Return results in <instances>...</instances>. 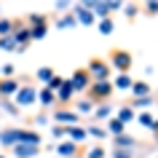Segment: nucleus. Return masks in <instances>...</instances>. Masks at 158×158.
Returning <instances> with one entry per match:
<instances>
[{
	"label": "nucleus",
	"instance_id": "1",
	"mask_svg": "<svg viewBox=\"0 0 158 158\" xmlns=\"http://www.w3.org/2000/svg\"><path fill=\"white\" fill-rule=\"evenodd\" d=\"M0 145L3 148H14V145H40V134L35 129H22V126H11L0 131Z\"/></svg>",
	"mask_w": 158,
	"mask_h": 158
},
{
	"label": "nucleus",
	"instance_id": "2",
	"mask_svg": "<svg viewBox=\"0 0 158 158\" xmlns=\"http://www.w3.org/2000/svg\"><path fill=\"white\" fill-rule=\"evenodd\" d=\"M107 64L113 67L118 75H129V70H131V64H134V56H131V51H126V48H110Z\"/></svg>",
	"mask_w": 158,
	"mask_h": 158
},
{
	"label": "nucleus",
	"instance_id": "3",
	"mask_svg": "<svg viewBox=\"0 0 158 158\" xmlns=\"http://www.w3.org/2000/svg\"><path fill=\"white\" fill-rule=\"evenodd\" d=\"M113 83L110 81H94L91 86H89V91H86V99H91L94 105H105V102H110V97H113Z\"/></svg>",
	"mask_w": 158,
	"mask_h": 158
},
{
	"label": "nucleus",
	"instance_id": "4",
	"mask_svg": "<svg viewBox=\"0 0 158 158\" xmlns=\"http://www.w3.org/2000/svg\"><path fill=\"white\" fill-rule=\"evenodd\" d=\"M27 30H30V40H43L48 35V16L46 14H30Z\"/></svg>",
	"mask_w": 158,
	"mask_h": 158
},
{
	"label": "nucleus",
	"instance_id": "5",
	"mask_svg": "<svg viewBox=\"0 0 158 158\" xmlns=\"http://www.w3.org/2000/svg\"><path fill=\"white\" fill-rule=\"evenodd\" d=\"M86 73L91 75V83H94V81H110V78H113V67L107 64V59L94 56L91 62L86 64Z\"/></svg>",
	"mask_w": 158,
	"mask_h": 158
},
{
	"label": "nucleus",
	"instance_id": "6",
	"mask_svg": "<svg viewBox=\"0 0 158 158\" xmlns=\"http://www.w3.org/2000/svg\"><path fill=\"white\" fill-rule=\"evenodd\" d=\"M35 102H38V89H35V83H22L19 91L14 94V105L16 107H32Z\"/></svg>",
	"mask_w": 158,
	"mask_h": 158
},
{
	"label": "nucleus",
	"instance_id": "7",
	"mask_svg": "<svg viewBox=\"0 0 158 158\" xmlns=\"http://www.w3.org/2000/svg\"><path fill=\"white\" fill-rule=\"evenodd\" d=\"M67 81H70V86H73V91L78 94V91H89V86H91V75L86 73V67H78V70H75L73 75H70V78H67Z\"/></svg>",
	"mask_w": 158,
	"mask_h": 158
},
{
	"label": "nucleus",
	"instance_id": "8",
	"mask_svg": "<svg viewBox=\"0 0 158 158\" xmlns=\"http://www.w3.org/2000/svg\"><path fill=\"white\" fill-rule=\"evenodd\" d=\"M73 8H75V11H73V16H75V22H78L81 27H94V22H97V19H94V14L86 8L83 3H75Z\"/></svg>",
	"mask_w": 158,
	"mask_h": 158
},
{
	"label": "nucleus",
	"instance_id": "9",
	"mask_svg": "<svg viewBox=\"0 0 158 158\" xmlns=\"http://www.w3.org/2000/svg\"><path fill=\"white\" fill-rule=\"evenodd\" d=\"M14 40H16V46H19V51H24L27 46H30V30H27V24H22V22H14Z\"/></svg>",
	"mask_w": 158,
	"mask_h": 158
},
{
	"label": "nucleus",
	"instance_id": "10",
	"mask_svg": "<svg viewBox=\"0 0 158 158\" xmlns=\"http://www.w3.org/2000/svg\"><path fill=\"white\" fill-rule=\"evenodd\" d=\"M54 121H56V126H78L81 115L73 113V110H56L54 113Z\"/></svg>",
	"mask_w": 158,
	"mask_h": 158
},
{
	"label": "nucleus",
	"instance_id": "11",
	"mask_svg": "<svg viewBox=\"0 0 158 158\" xmlns=\"http://www.w3.org/2000/svg\"><path fill=\"white\" fill-rule=\"evenodd\" d=\"M56 156L59 158H78L81 156V148L73 145L70 139H62V142H56Z\"/></svg>",
	"mask_w": 158,
	"mask_h": 158
},
{
	"label": "nucleus",
	"instance_id": "12",
	"mask_svg": "<svg viewBox=\"0 0 158 158\" xmlns=\"http://www.w3.org/2000/svg\"><path fill=\"white\" fill-rule=\"evenodd\" d=\"M11 153H14V158H38L40 145H14Z\"/></svg>",
	"mask_w": 158,
	"mask_h": 158
},
{
	"label": "nucleus",
	"instance_id": "13",
	"mask_svg": "<svg viewBox=\"0 0 158 158\" xmlns=\"http://www.w3.org/2000/svg\"><path fill=\"white\" fill-rule=\"evenodd\" d=\"M73 97H75V91H73V86H70V81L64 78L62 89L56 91V105H59V107H62V105H70V102H73Z\"/></svg>",
	"mask_w": 158,
	"mask_h": 158
},
{
	"label": "nucleus",
	"instance_id": "14",
	"mask_svg": "<svg viewBox=\"0 0 158 158\" xmlns=\"http://www.w3.org/2000/svg\"><path fill=\"white\" fill-rule=\"evenodd\" d=\"M38 102H40L43 107H54L56 105V94L51 91V89H46V86H40L38 89Z\"/></svg>",
	"mask_w": 158,
	"mask_h": 158
},
{
	"label": "nucleus",
	"instance_id": "15",
	"mask_svg": "<svg viewBox=\"0 0 158 158\" xmlns=\"http://www.w3.org/2000/svg\"><path fill=\"white\" fill-rule=\"evenodd\" d=\"M86 137H89V134H86L83 126H67V139L73 142V145H81Z\"/></svg>",
	"mask_w": 158,
	"mask_h": 158
},
{
	"label": "nucleus",
	"instance_id": "16",
	"mask_svg": "<svg viewBox=\"0 0 158 158\" xmlns=\"http://www.w3.org/2000/svg\"><path fill=\"white\" fill-rule=\"evenodd\" d=\"M113 142H115V150H131V148H137V139H134L131 134H121V137H113Z\"/></svg>",
	"mask_w": 158,
	"mask_h": 158
},
{
	"label": "nucleus",
	"instance_id": "17",
	"mask_svg": "<svg viewBox=\"0 0 158 158\" xmlns=\"http://www.w3.org/2000/svg\"><path fill=\"white\" fill-rule=\"evenodd\" d=\"M153 102H156V97H142V99H134V97H131L126 105H129L131 110H142V113H148V107L153 105Z\"/></svg>",
	"mask_w": 158,
	"mask_h": 158
},
{
	"label": "nucleus",
	"instance_id": "18",
	"mask_svg": "<svg viewBox=\"0 0 158 158\" xmlns=\"http://www.w3.org/2000/svg\"><path fill=\"white\" fill-rule=\"evenodd\" d=\"M110 83H113V89H121V91H131L134 81H131V75H115Z\"/></svg>",
	"mask_w": 158,
	"mask_h": 158
},
{
	"label": "nucleus",
	"instance_id": "19",
	"mask_svg": "<svg viewBox=\"0 0 158 158\" xmlns=\"http://www.w3.org/2000/svg\"><path fill=\"white\" fill-rule=\"evenodd\" d=\"M131 94H134V99L150 97V83H145V81H134V86H131Z\"/></svg>",
	"mask_w": 158,
	"mask_h": 158
},
{
	"label": "nucleus",
	"instance_id": "20",
	"mask_svg": "<svg viewBox=\"0 0 158 158\" xmlns=\"http://www.w3.org/2000/svg\"><path fill=\"white\" fill-rule=\"evenodd\" d=\"M123 129H126V126L121 123L118 118H107V134H110V137H121V134H126Z\"/></svg>",
	"mask_w": 158,
	"mask_h": 158
},
{
	"label": "nucleus",
	"instance_id": "21",
	"mask_svg": "<svg viewBox=\"0 0 158 158\" xmlns=\"http://www.w3.org/2000/svg\"><path fill=\"white\" fill-rule=\"evenodd\" d=\"M110 115H113V105H110V102L94 107V118H97V121H105V118H110Z\"/></svg>",
	"mask_w": 158,
	"mask_h": 158
},
{
	"label": "nucleus",
	"instance_id": "22",
	"mask_svg": "<svg viewBox=\"0 0 158 158\" xmlns=\"http://www.w3.org/2000/svg\"><path fill=\"white\" fill-rule=\"evenodd\" d=\"M78 22H75V16H73V11H67V14H62V16L56 19V27L59 30H70V27H75Z\"/></svg>",
	"mask_w": 158,
	"mask_h": 158
},
{
	"label": "nucleus",
	"instance_id": "23",
	"mask_svg": "<svg viewBox=\"0 0 158 158\" xmlns=\"http://www.w3.org/2000/svg\"><path fill=\"white\" fill-rule=\"evenodd\" d=\"M35 75H38V81H40L43 86H48L51 78H54L56 73H54V67H38V73H35Z\"/></svg>",
	"mask_w": 158,
	"mask_h": 158
},
{
	"label": "nucleus",
	"instance_id": "24",
	"mask_svg": "<svg viewBox=\"0 0 158 158\" xmlns=\"http://www.w3.org/2000/svg\"><path fill=\"white\" fill-rule=\"evenodd\" d=\"M115 118H118V121H121V123L126 126V123H129V121H134V118H137V113H134V110L129 107V105H123V107L118 110V115H115Z\"/></svg>",
	"mask_w": 158,
	"mask_h": 158
},
{
	"label": "nucleus",
	"instance_id": "25",
	"mask_svg": "<svg viewBox=\"0 0 158 158\" xmlns=\"http://www.w3.org/2000/svg\"><path fill=\"white\" fill-rule=\"evenodd\" d=\"M134 121H139V126H145V129H150V131H153L156 115H153V113H137V118H134Z\"/></svg>",
	"mask_w": 158,
	"mask_h": 158
},
{
	"label": "nucleus",
	"instance_id": "26",
	"mask_svg": "<svg viewBox=\"0 0 158 158\" xmlns=\"http://www.w3.org/2000/svg\"><path fill=\"white\" fill-rule=\"evenodd\" d=\"M97 30H99L102 35H113V30H115V22H113V19H99Z\"/></svg>",
	"mask_w": 158,
	"mask_h": 158
},
{
	"label": "nucleus",
	"instance_id": "27",
	"mask_svg": "<svg viewBox=\"0 0 158 158\" xmlns=\"http://www.w3.org/2000/svg\"><path fill=\"white\" fill-rule=\"evenodd\" d=\"M0 48H3V51H19L16 40H14V35H6V38H0Z\"/></svg>",
	"mask_w": 158,
	"mask_h": 158
},
{
	"label": "nucleus",
	"instance_id": "28",
	"mask_svg": "<svg viewBox=\"0 0 158 158\" xmlns=\"http://www.w3.org/2000/svg\"><path fill=\"white\" fill-rule=\"evenodd\" d=\"M0 110L8 113V115H19V107L14 105V99H0Z\"/></svg>",
	"mask_w": 158,
	"mask_h": 158
},
{
	"label": "nucleus",
	"instance_id": "29",
	"mask_svg": "<svg viewBox=\"0 0 158 158\" xmlns=\"http://www.w3.org/2000/svg\"><path fill=\"white\" fill-rule=\"evenodd\" d=\"M75 110H78V113H94V102L83 97V99H78V102H75Z\"/></svg>",
	"mask_w": 158,
	"mask_h": 158
},
{
	"label": "nucleus",
	"instance_id": "30",
	"mask_svg": "<svg viewBox=\"0 0 158 158\" xmlns=\"http://www.w3.org/2000/svg\"><path fill=\"white\" fill-rule=\"evenodd\" d=\"M142 14H145V16H158V0H148V3L142 6Z\"/></svg>",
	"mask_w": 158,
	"mask_h": 158
},
{
	"label": "nucleus",
	"instance_id": "31",
	"mask_svg": "<svg viewBox=\"0 0 158 158\" xmlns=\"http://www.w3.org/2000/svg\"><path fill=\"white\" fill-rule=\"evenodd\" d=\"M123 11H126V19H137V14L142 11V6H137V3H123Z\"/></svg>",
	"mask_w": 158,
	"mask_h": 158
},
{
	"label": "nucleus",
	"instance_id": "32",
	"mask_svg": "<svg viewBox=\"0 0 158 158\" xmlns=\"http://www.w3.org/2000/svg\"><path fill=\"white\" fill-rule=\"evenodd\" d=\"M14 32V19H0V38Z\"/></svg>",
	"mask_w": 158,
	"mask_h": 158
},
{
	"label": "nucleus",
	"instance_id": "33",
	"mask_svg": "<svg viewBox=\"0 0 158 158\" xmlns=\"http://www.w3.org/2000/svg\"><path fill=\"white\" fill-rule=\"evenodd\" d=\"M86 134H89V137H97V139H105V137H107V129H102V126H89Z\"/></svg>",
	"mask_w": 158,
	"mask_h": 158
},
{
	"label": "nucleus",
	"instance_id": "34",
	"mask_svg": "<svg viewBox=\"0 0 158 158\" xmlns=\"http://www.w3.org/2000/svg\"><path fill=\"white\" fill-rule=\"evenodd\" d=\"M86 158H105V145H94V148L86 153Z\"/></svg>",
	"mask_w": 158,
	"mask_h": 158
},
{
	"label": "nucleus",
	"instance_id": "35",
	"mask_svg": "<svg viewBox=\"0 0 158 158\" xmlns=\"http://www.w3.org/2000/svg\"><path fill=\"white\" fill-rule=\"evenodd\" d=\"M62 83H64V78H62V75H54V78H51V83L46 86V89H51V91L56 94L59 89H62Z\"/></svg>",
	"mask_w": 158,
	"mask_h": 158
},
{
	"label": "nucleus",
	"instance_id": "36",
	"mask_svg": "<svg viewBox=\"0 0 158 158\" xmlns=\"http://www.w3.org/2000/svg\"><path fill=\"white\" fill-rule=\"evenodd\" d=\"M51 134H54L56 139H64V137H67V126H56V123H54V126H51Z\"/></svg>",
	"mask_w": 158,
	"mask_h": 158
},
{
	"label": "nucleus",
	"instance_id": "37",
	"mask_svg": "<svg viewBox=\"0 0 158 158\" xmlns=\"http://www.w3.org/2000/svg\"><path fill=\"white\" fill-rule=\"evenodd\" d=\"M70 6H73V3H67V0H56V3H54V11H59V14H64V11L70 8Z\"/></svg>",
	"mask_w": 158,
	"mask_h": 158
},
{
	"label": "nucleus",
	"instance_id": "38",
	"mask_svg": "<svg viewBox=\"0 0 158 158\" xmlns=\"http://www.w3.org/2000/svg\"><path fill=\"white\" fill-rule=\"evenodd\" d=\"M0 75L3 78H14V64H0Z\"/></svg>",
	"mask_w": 158,
	"mask_h": 158
},
{
	"label": "nucleus",
	"instance_id": "39",
	"mask_svg": "<svg viewBox=\"0 0 158 158\" xmlns=\"http://www.w3.org/2000/svg\"><path fill=\"white\" fill-rule=\"evenodd\" d=\"M113 158H134V156H131V150H115Z\"/></svg>",
	"mask_w": 158,
	"mask_h": 158
},
{
	"label": "nucleus",
	"instance_id": "40",
	"mask_svg": "<svg viewBox=\"0 0 158 158\" xmlns=\"http://www.w3.org/2000/svg\"><path fill=\"white\" fill-rule=\"evenodd\" d=\"M35 123H38V126H46V123H48V115H38V118H35Z\"/></svg>",
	"mask_w": 158,
	"mask_h": 158
},
{
	"label": "nucleus",
	"instance_id": "41",
	"mask_svg": "<svg viewBox=\"0 0 158 158\" xmlns=\"http://www.w3.org/2000/svg\"><path fill=\"white\" fill-rule=\"evenodd\" d=\"M153 134L158 137V118H156V123H153Z\"/></svg>",
	"mask_w": 158,
	"mask_h": 158
},
{
	"label": "nucleus",
	"instance_id": "42",
	"mask_svg": "<svg viewBox=\"0 0 158 158\" xmlns=\"http://www.w3.org/2000/svg\"><path fill=\"white\" fill-rule=\"evenodd\" d=\"M0 158H6V156H3V153H0Z\"/></svg>",
	"mask_w": 158,
	"mask_h": 158
},
{
	"label": "nucleus",
	"instance_id": "43",
	"mask_svg": "<svg viewBox=\"0 0 158 158\" xmlns=\"http://www.w3.org/2000/svg\"><path fill=\"white\" fill-rule=\"evenodd\" d=\"M0 78H3V75H0Z\"/></svg>",
	"mask_w": 158,
	"mask_h": 158
},
{
	"label": "nucleus",
	"instance_id": "44",
	"mask_svg": "<svg viewBox=\"0 0 158 158\" xmlns=\"http://www.w3.org/2000/svg\"><path fill=\"white\" fill-rule=\"evenodd\" d=\"M156 102H158V99H156Z\"/></svg>",
	"mask_w": 158,
	"mask_h": 158
}]
</instances>
